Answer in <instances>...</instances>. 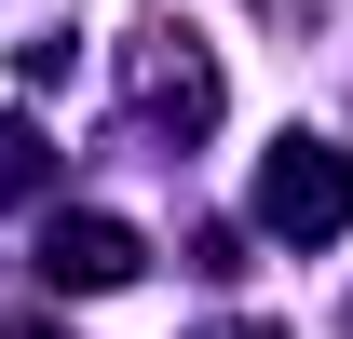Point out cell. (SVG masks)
<instances>
[{
	"mask_svg": "<svg viewBox=\"0 0 353 339\" xmlns=\"http://www.w3.org/2000/svg\"><path fill=\"white\" fill-rule=\"evenodd\" d=\"M28 176H41V136H28V123H0V190H28Z\"/></svg>",
	"mask_w": 353,
	"mask_h": 339,
	"instance_id": "cell-4",
	"label": "cell"
},
{
	"mask_svg": "<svg viewBox=\"0 0 353 339\" xmlns=\"http://www.w3.org/2000/svg\"><path fill=\"white\" fill-rule=\"evenodd\" d=\"M14 339H54V326H14Z\"/></svg>",
	"mask_w": 353,
	"mask_h": 339,
	"instance_id": "cell-5",
	"label": "cell"
},
{
	"mask_svg": "<svg viewBox=\"0 0 353 339\" xmlns=\"http://www.w3.org/2000/svg\"><path fill=\"white\" fill-rule=\"evenodd\" d=\"M41 271H54V285H136L150 245H136L123 217H54V231H41Z\"/></svg>",
	"mask_w": 353,
	"mask_h": 339,
	"instance_id": "cell-2",
	"label": "cell"
},
{
	"mask_svg": "<svg viewBox=\"0 0 353 339\" xmlns=\"http://www.w3.org/2000/svg\"><path fill=\"white\" fill-rule=\"evenodd\" d=\"M259 217L285 231V245H340V231H353V150L285 136V150L259 163Z\"/></svg>",
	"mask_w": 353,
	"mask_h": 339,
	"instance_id": "cell-1",
	"label": "cell"
},
{
	"mask_svg": "<svg viewBox=\"0 0 353 339\" xmlns=\"http://www.w3.org/2000/svg\"><path fill=\"white\" fill-rule=\"evenodd\" d=\"M218 339H259V326H218Z\"/></svg>",
	"mask_w": 353,
	"mask_h": 339,
	"instance_id": "cell-6",
	"label": "cell"
},
{
	"mask_svg": "<svg viewBox=\"0 0 353 339\" xmlns=\"http://www.w3.org/2000/svg\"><path fill=\"white\" fill-rule=\"evenodd\" d=\"M136 95H150L176 136H204V123H218V68L190 54V28H150V68H136Z\"/></svg>",
	"mask_w": 353,
	"mask_h": 339,
	"instance_id": "cell-3",
	"label": "cell"
}]
</instances>
